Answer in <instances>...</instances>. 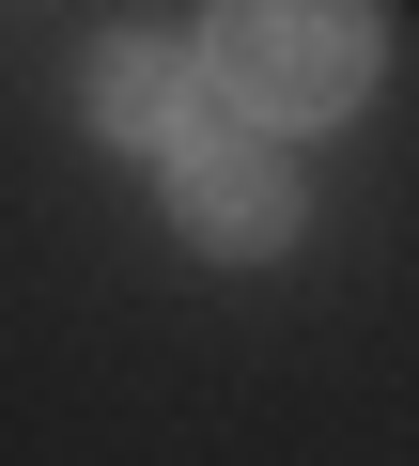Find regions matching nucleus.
Returning <instances> with one entry per match:
<instances>
[{"instance_id": "nucleus-1", "label": "nucleus", "mask_w": 419, "mask_h": 466, "mask_svg": "<svg viewBox=\"0 0 419 466\" xmlns=\"http://www.w3.org/2000/svg\"><path fill=\"white\" fill-rule=\"evenodd\" d=\"M202 63H218V94H234L249 125L311 140V125H357V109H373L388 16H373V0H218Z\"/></svg>"}, {"instance_id": "nucleus-2", "label": "nucleus", "mask_w": 419, "mask_h": 466, "mask_svg": "<svg viewBox=\"0 0 419 466\" xmlns=\"http://www.w3.org/2000/svg\"><path fill=\"white\" fill-rule=\"evenodd\" d=\"M155 187H171V233H186V249H218V265L295 249V140H280V125H249L234 94L155 156Z\"/></svg>"}, {"instance_id": "nucleus-3", "label": "nucleus", "mask_w": 419, "mask_h": 466, "mask_svg": "<svg viewBox=\"0 0 419 466\" xmlns=\"http://www.w3.org/2000/svg\"><path fill=\"white\" fill-rule=\"evenodd\" d=\"M78 109H94V140L171 156L202 109H218V63H202V47H171V32H109V47H94V78H78Z\"/></svg>"}]
</instances>
